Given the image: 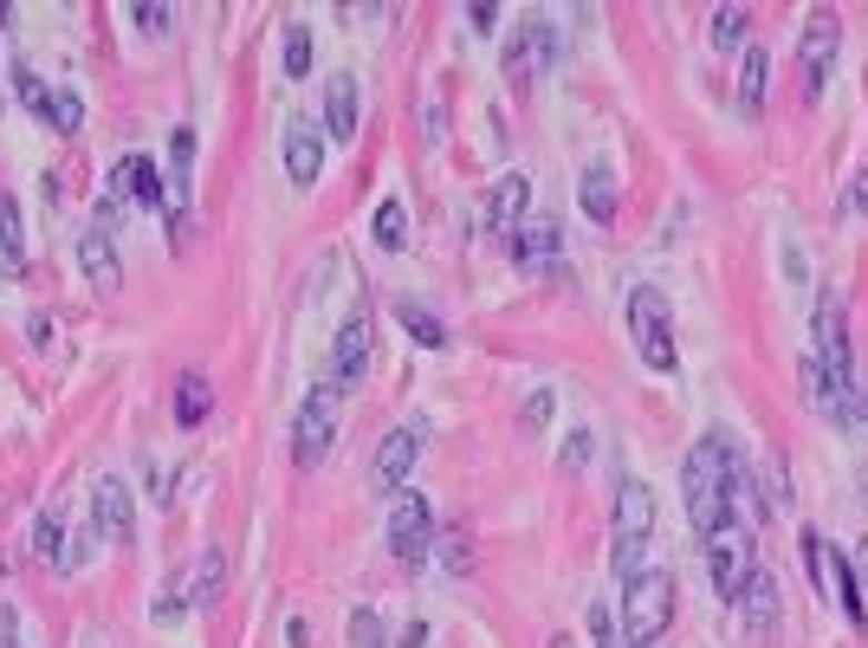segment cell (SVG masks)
I'll list each match as a JSON object with an SVG mask.
<instances>
[{
	"mask_svg": "<svg viewBox=\"0 0 868 648\" xmlns=\"http://www.w3.org/2000/svg\"><path fill=\"white\" fill-rule=\"evenodd\" d=\"M804 377H810V396L830 409V416H856V350H849V318H842V299L824 292L817 299V350L804 357Z\"/></svg>",
	"mask_w": 868,
	"mask_h": 648,
	"instance_id": "1",
	"label": "cell"
},
{
	"mask_svg": "<svg viewBox=\"0 0 868 648\" xmlns=\"http://www.w3.org/2000/svg\"><path fill=\"white\" fill-rule=\"evenodd\" d=\"M739 467H746V460L732 455L726 435L694 441V455H687V467H680V499H687V519H694L700 538L732 512V480H739Z\"/></svg>",
	"mask_w": 868,
	"mask_h": 648,
	"instance_id": "2",
	"label": "cell"
},
{
	"mask_svg": "<svg viewBox=\"0 0 868 648\" xmlns=\"http://www.w3.org/2000/svg\"><path fill=\"white\" fill-rule=\"evenodd\" d=\"M648 538H655V494H648L642 480H622V487H616V519H609V551H616L609 565H616L622 584L642 571Z\"/></svg>",
	"mask_w": 868,
	"mask_h": 648,
	"instance_id": "3",
	"label": "cell"
},
{
	"mask_svg": "<svg viewBox=\"0 0 868 648\" xmlns=\"http://www.w3.org/2000/svg\"><path fill=\"white\" fill-rule=\"evenodd\" d=\"M668 622H675V577L668 571H636L629 584H622V629H629V648L655 642Z\"/></svg>",
	"mask_w": 868,
	"mask_h": 648,
	"instance_id": "4",
	"label": "cell"
},
{
	"mask_svg": "<svg viewBox=\"0 0 868 648\" xmlns=\"http://www.w3.org/2000/svg\"><path fill=\"white\" fill-rule=\"evenodd\" d=\"M629 338H636L648 370H675L680 363L675 325H668V299H661L655 286H636V292H629Z\"/></svg>",
	"mask_w": 868,
	"mask_h": 648,
	"instance_id": "5",
	"label": "cell"
},
{
	"mask_svg": "<svg viewBox=\"0 0 868 648\" xmlns=\"http://www.w3.org/2000/svg\"><path fill=\"white\" fill-rule=\"evenodd\" d=\"M707 571H714L719 597H739V584H746V571H752V519L726 512L714 532H707Z\"/></svg>",
	"mask_w": 868,
	"mask_h": 648,
	"instance_id": "6",
	"label": "cell"
},
{
	"mask_svg": "<svg viewBox=\"0 0 868 648\" xmlns=\"http://www.w3.org/2000/svg\"><path fill=\"white\" fill-rule=\"evenodd\" d=\"M428 435H435V421L428 416H409L402 428H389L377 441V460H370V487L377 494H396L409 473H416V460H421V448H428Z\"/></svg>",
	"mask_w": 868,
	"mask_h": 648,
	"instance_id": "7",
	"label": "cell"
},
{
	"mask_svg": "<svg viewBox=\"0 0 868 648\" xmlns=\"http://www.w3.org/2000/svg\"><path fill=\"white\" fill-rule=\"evenodd\" d=\"M331 448H338V396L325 382V389L305 396L299 416H292V455H299V467H318Z\"/></svg>",
	"mask_w": 868,
	"mask_h": 648,
	"instance_id": "8",
	"label": "cell"
},
{
	"mask_svg": "<svg viewBox=\"0 0 868 648\" xmlns=\"http://www.w3.org/2000/svg\"><path fill=\"white\" fill-rule=\"evenodd\" d=\"M370 350H377V325H370V306H357L338 325V338H331V396H343V389H357V382H363V370H370Z\"/></svg>",
	"mask_w": 868,
	"mask_h": 648,
	"instance_id": "9",
	"label": "cell"
},
{
	"mask_svg": "<svg viewBox=\"0 0 868 648\" xmlns=\"http://www.w3.org/2000/svg\"><path fill=\"white\" fill-rule=\"evenodd\" d=\"M435 532H441V526H435V499L402 494L396 506H389V551H396L409 571H416L421 558L435 551Z\"/></svg>",
	"mask_w": 868,
	"mask_h": 648,
	"instance_id": "10",
	"label": "cell"
},
{
	"mask_svg": "<svg viewBox=\"0 0 868 648\" xmlns=\"http://www.w3.org/2000/svg\"><path fill=\"white\" fill-rule=\"evenodd\" d=\"M499 59H506V84H512V91H531V78L551 66V27H545V20H526L519 33L506 39Z\"/></svg>",
	"mask_w": 868,
	"mask_h": 648,
	"instance_id": "11",
	"label": "cell"
},
{
	"mask_svg": "<svg viewBox=\"0 0 868 648\" xmlns=\"http://www.w3.org/2000/svg\"><path fill=\"white\" fill-rule=\"evenodd\" d=\"M91 526H98L104 538H123V545H130V532H137V487H130L117 467L98 473V512H91Z\"/></svg>",
	"mask_w": 868,
	"mask_h": 648,
	"instance_id": "12",
	"label": "cell"
},
{
	"mask_svg": "<svg viewBox=\"0 0 868 648\" xmlns=\"http://www.w3.org/2000/svg\"><path fill=\"white\" fill-rule=\"evenodd\" d=\"M804 98H824V78H830L836 66V13L830 7H817L810 13V27H804Z\"/></svg>",
	"mask_w": 868,
	"mask_h": 648,
	"instance_id": "13",
	"label": "cell"
},
{
	"mask_svg": "<svg viewBox=\"0 0 868 648\" xmlns=\"http://www.w3.org/2000/svg\"><path fill=\"white\" fill-rule=\"evenodd\" d=\"M732 604H739V629H746V642H765V636L778 629V584L758 571V565L746 571V584H739Z\"/></svg>",
	"mask_w": 868,
	"mask_h": 648,
	"instance_id": "14",
	"label": "cell"
},
{
	"mask_svg": "<svg viewBox=\"0 0 868 648\" xmlns=\"http://www.w3.org/2000/svg\"><path fill=\"white\" fill-rule=\"evenodd\" d=\"M526 215H531V182L526 176H499L487 189V233L492 240H512V233L526 228Z\"/></svg>",
	"mask_w": 868,
	"mask_h": 648,
	"instance_id": "15",
	"label": "cell"
},
{
	"mask_svg": "<svg viewBox=\"0 0 868 648\" xmlns=\"http://www.w3.org/2000/svg\"><path fill=\"white\" fill-rule=\"evenodd\" d=\"M78 267H84V279H91V292H98V299H111L117 286H123V253H117V233L84 228V240H78Z\"/></svg>",
	"mask_w": 868,
	"mask_h": 648,
	"instance_id": "16",
	"label": "cell"
},
{
	"mask_svg": "<svg viewBox=\"0 0 868 648\" xmlns=\"http://www.w3.org/2000/svg\"><path fill=\"white\" fill-rule=\"evenodd\" d=\"M512 247H519V267H526V272H551V267H558V247H565V233H558V221H551L545 208H531L526 228L512 233Z\"/></svg>",
	"mask_w": 868,
	"mask_h": 648,
	"instance_id": "17",
	"label": "cell"
},
{
	"mask_svg": "<svg viewBox=\"0 0 868 648\" xmlns=\"http://www.w3.org/2000/svg\"><path fill=\"white\" fill-rule=\"evenodd\" d=\"M325 130H311V123H292L286 130V182L292 189H311L318 182V169H325Z\"/></svg>",
	"mask_w": 868,
	"mask_h": 648,
	"instance_id": "18",
	"label": "cell"
},
{
	"mask_svg": "<svg viewBox=\"0 0 868 648\" xmlns=\"http://www.w3.org/2000/svg\"><path fill=\"white\" fill-rule=\"evenodd\" d=\"M357 78H331V91H325V143H350L357 137Z\"/></svg>",
	"mask_w": 868,
	"mask_h": 648,
	"instance_id": "19",
	"label": "cell"
},
{
	"mask_svg": "<svg viewBox=\"0 0 868 648\" xmlns=\"http://www.w3.org/2000/svg\"><path fill=\"white\" fill-rule=\"evenodd\" d=\"M577 208H583L597 228L616 221V169H609V162H590V169L577 176Z\"/></svg>",
	"mask_w": 868,
	"mask_h": 648,
	"instance_id": "20",
	"label": "cell"
},
{
	"mask_svg": "<svg viewBox=\"0 0 868 648\" xmlns=\"http://www.w3.org/2000/svg\"><path fill=\"white\" fill-rule=\"evenodd\" d=\"M169 409H176L182 428H201V421L214 416V389H208V377H201V370H182L176 389H169Z\"/></svg>",
	"mask_w": 868,
	"mask_h": 648,
	"instance_id": "21",
	"label": "cell"
},
{
	"mask_svg": "<svg viewBox=\"0 0 868 648\" xmlns=\"http://www.w3.org/2000/svg\"><path fill=\"white\" fill-rule=\"evenodd\" d=\"M396 318H402V331H409L421 350H448V325H441L428 306H416V299H396Z\"/></svg>",
	"mask_w": 868,
	"mask_h": 648,
	"instance_id": "22",
	"label": "cell"
},
{
	"mask_svg": "<svg viewBox=\"0 0 868 648\" xmlns=\"http://www.w3.org/2000/svg\"><path fill=\"white\" fill-rule=\"evenodd\" d=\"M370 233H377L382 253H402V247H409V208H402L396 195H382V208L370 215Z\"/></svg>",
	"mask_w": 868,
	"mask_h": 648,
	"instance_id": "23",
	"label": "cell"
},
{
	"mask_svg": "<svg viewBox=\"0 0 868 648\" xmlns=\"http://www.w3.org/2000/svg\"><path fill=\"white\" fill-rule=\"evenodd\" d=\"M46 123H52L59 137H78V130H84V98H78L72 84H52V91H46Z\"/></svg>",
	"mask_w": 868,
	"mask_h": 648,
	"instance_id": "24",
	"label": "cell"
},
{
	"mask_svg": "<svg viewBox=\"0 0 868 648\" xmlns=\"http://www.w3.org/2000/svg\"><path fill=\"white\" fill-rule=\"evenodd\" d=\"M130 182H137V208H162L169 215V182L156 176L150 156H130Z\"/></svg>",
	"mask_w": 868,
	"mask_h": 648,
	"instance_id": "25",
	"label": "cell"
},
{
	"mask_svg": "<svg viewBox=\"0 0 868 648\" xmlns=\"http://www.w3.org/2000/svg\"><path fill=\"white\" fill-rule=\"evenodd\" d=\"M221 590H227V558H221V551H201V571H194V604H201V610H214V604H221Z\"/></svg>",
	"mask_w": 868,
	"mask_h": 648,
	"instance_id": "26",
	"label": "cell"
},
{
	"mask_svg": "<svg viewBox=\"0 0 868 648\" xmlns=\"http://www.w3.org/2000/svg\"><path fill=\"white\" fill-rule=\"evenodd\" d=\"M746 33H752V13H746V7H714V46L719 52H739Z\"/></svg>",
	"mask_w": 868,
	"mask_h": 648,
	"instance_id": "27",
	"label": "cell"
},
{
	"mask_svg": "<svg viewBox=\"0 0 868 648\" xmlns=\"http://www.w3.org/2000/svg\"><path fill=\"white\" fill-rule=\"evenodd\" d=\"M98 526H78L72 538H66V545H59V565H52V571H84V565H91V551H98Z\"/></svg>",
	"mask_w": 868,
	"mask_h": 648,
	"instance_id": "28",
	"label": "cell"
},
{
	"mask_svg": "<svg viewBox=\"0 0 868 648\" xmlns=\"http://www.w3.org/2000/svg\"><path fill=\"white\" fill-rule=\"evenodd\" d=\"M435 558H441V571L467 577L473 571V545H467V532H435Z\"/></svg>",
	"mask_w": 868,
	"mask_h": 648,
	"instance_id": "29",
	"label": "cell"
},
{
	"mask_svg": "<svg viewBox=\"0 0 868 648\" xmlns=\"http://www.w3.org/2000/svg\"><path fill=\"white\" fill-rule=\"evenodd\" d=\"M765 72H771V66H765V52H758V46H746V66H739V98H746V111H758V104H765Z\"/></svg>",
	"mask_w": 868,
	"mask_h": 648,
	"instance_id": "30",
	"label": "cell"
},
{
	"mask_svg": "<svg viewBox=\"0 0 868 648\" xmlns=\"http://www.w3.org/2000/svg\"><path fill=\"white\" fill-rule=\"evenodd\" d=\"M20 247H27V221H20V201H13V195H0V253H7V260H20Z\"/></svg>",
	"mask_w": 868,
	"mask_h": 648,
	"instance_id": "31",
	"label": "cell"
},
{
	"mask_svg": "<svg viewBox=\"0 0 868 648\" xmlns=\"http://www.w3.org/2000/svg\"><path fill=\"white\" fill-rule=\"evenodd\" d=\"M182 610H189V590H182V584H162V590H156L150 622H156V629H169V622H182Z\"/></svg>",
	"mask_w": 868,
	"mask_h": 648,
	"instance_id": "32",
	"label": "cell"
},
{
	"mask_svg": "<svg viewBox=\"0 0 868 648\" xmlns=\"http://www.w3.org/2000/svg\"><path fill=\"white\" fill-rule=\"evenodd\" d=\"M350 648H389L377 610H350Z\"/></svg>",
	"mask_w": 868,
	"mask_h": 648,
	"instance_id": "33",
	"label": "cell"
},
{
	"mask_svg": "<svg viewBox=\"0 0 868 648\" xmlns=\"http://www.w3.org/2000/svg\"><path fill=\"white\" fill-rule=\"evenodd\" d=\"M130 27H137L143 39H162L169 27H176V13H169V7H130Z\"/></svg>",
	"mask_w": 868,
	"mask_h": 648,
	"instance_id": "34",
	"label": "cell"
},
{
	"mask_svg": "<svg viewBox=\"0 0 868 648\" xmlns=\"http://www.w3.org/2000/svg\"><path fill=\"white\" fill-rule=\"evenodd\" d=\"M305 72H311V33L292 27V33H286V78H305Z\"/></svg>",
	"mask_w": 868,
	"mask_h": 648,
	"instance_id": "35",
	"label": "cell"
},
{
	"mask_svg": "<svg viewBox=\"0 0 868 648\" xmlns=\"http://www.w3.org/2000/svg\"><path fill=\"white\" fill-rule=\"evenodd\" d=\"M59 545H66V538H59V512H46V519L33 526V551L46 558V565H59Z\"/></svg>",
	"mask_w": 868,
	"mask_h": 648,
	"instance_id": "36",
	"label": "cell"
},
{
	"mask_svg": "<svg viewBox=\"0 0 868 648\" xmlns=\"http://www.w3.org/2000/svg\"><path fill=\"white\" fill-rule=\"evenodd\" d=\"M590 460H597V435H590V428H577V435L565 441V467H570V473H583Z\"/></svg>",
	"mask_w": 868,
	"mask_h": 648,
	"instance_id": "37",
	"label": "cell"
},
{
	"mask_svg": "<svg viewBox=\"0 0 868 648\" xmlns=\"http://www.w3.org/2000/svg\"><path fill=\"white\" fill-rule=\"evenodd\" d=\"M13 91H20V104H27V111H39V117H46V91H52L46 78H33L27 66H20V72H13Z\"/></svg>",
	"mask_w": 868,
	"mask_h": 648,
	"instance_id": "38",
	"label": "cell"
},
{
	"mask_svg": "<svg viewBox=\"0 0 868 648\" xmlns=\"http://www.w3.org/2000/svg\"><path fill=\"white\" fill-rule=\"evenodd\" d=\"M836 208H842V215H868V162L856 169V182L842 189V201H836Z\"/></svg>",
	"mask_w": 868,
	"mask_h": 648,
	"instance_id": "39",
	"label": "cell"
},
{
	"mask_svg": "<svg viewBox=\"0 0 868 648\" xmlns=\"http://www.w3.org/2000/svg\"><path fill=\"white\" fill-rule=\"evenodd\" d=\"M590 642H597V648H622V642H616V616H609L603 604H590Z\"/></svg>",
	"mask_w": 868,
	"mask_h": 648,
	"instance_id": "40",
	"label": "cell"
},
{
	"mask_svg": "<svg viewBox=\"0 0 868 648\" xmlns=\"http://www.w3.org/2000/svg\"><path fill=\"white\" fill-rule=\"evenodd\" d=\"M551 402H558L551 389H531L526 396V428H545V421H551Z\"/></svg>",
	"mask_w": 868,
	"mask_h": 648,
	"instance_id": "41",
	"label": "cell"
},
{
	"mask_svg": "<svg viewBox=\"0 0 868 648\" xmlns=\"http://www.w3.org/2000/svg\"><path fill=\"white\" fill-rule=\"evenodd\" d=\"M0 648H27L20 642V616L7 610V604H0Z\"/></svg>",
	"mask_w": 868,
	"mask_h": 648,
	"instance_id": "42",
	"label": "cell"
},
{
	"mask_svg": "<svg viewBox=\"0 0 868 648\" xmlns=\"http://www.w3.org/2000/svg\"><path fill=\"white\" fill-rule=\"evenodd\" d=\"M856 590H862V610H868V538L856 545Z\"/></svg>",
	"mask_w": 868,
	"mask_h": 648,
	"instance_id": "43",
	"label": "cell"
},
{
	"mask_svg": "<svg viewBox=\"0 0 868 648\" xmlns=\"http://www.w3.org/2000/svg\"><path fill=\"white\" fill-rule=\"evenodd\" d=\"M467 20H473L480 33H492V20H499V7H492V0H487V7H467Z\"/></svg>",
	"mask_w": 868,
	"mask_h": 648,
	"instance_id": "44",
	"label": "cell"
},
{
	"mask_svg": "<svg viewBox=\"0 0 868 648\" xmlns=\"http://www.w3.org/2000/svg\"><path fill=\"white\" fill-rule=\"evenodd\" d=\"M27 338H33L39 350H46V343H52V325H46V318H39V311H33V318H27Z\"/></svg>",
	"mask_w": 868,
	"mask_h": 648,
	"instance_id": "45",
	"label": "cell"
},
{
	"mask_svg": "<svg viewBox=\"0 0 868 648\" xmlns=\"http://www.w3.org/2000/svg\"><path fill=\"white\" fill-rule=\"evenodd\" d=\"M421 123H428V137H441V130H448V117H441V104H421Z\"/></svg>",
	"mask_w": 868,
	"mask_h": 648,
	"instance_id": "46",
	"label": "cell"
},
{
	"mask_svg": "<svg viewBox=\"0 0 868 648\" xmlns=\"http://www.w3.org/2000/svg\"><path fill=\"white\" fill-rule=\"evenodd\" d=\"M428 642V622H409V629H402V648H421Z\"/></svg>",
	"mask_w": 868,
	"mask_h": 648,
	"instance_id": "47",
	"label": "cell"
},
{
	"mask_svg": "<svg viewBox=\"0 0 868 648\" xmlns=\"http://www.w3.org/2000/svg\"><path fill=\"white\" fill-rule=\"evenodd\" d=\"M856 416H862V421H868V396H862V402H856Z\"/></svg>",
	"mask_w": 868,
	"mask_h": 648,
	"instance_id": "48",
	"label": "cell"
}]
</instances>
